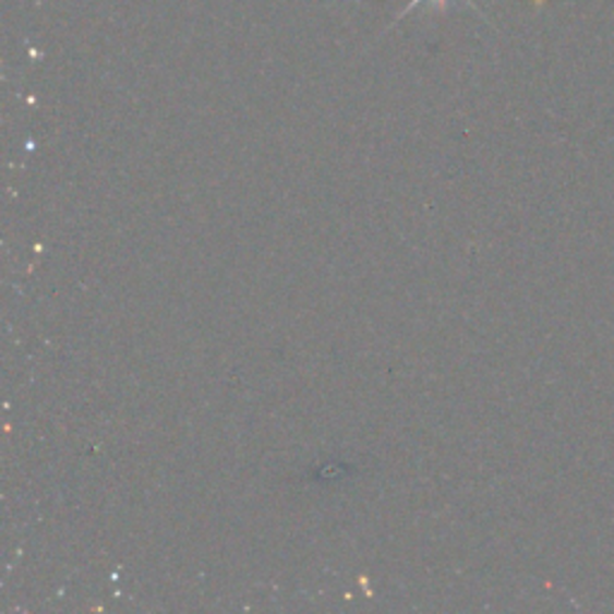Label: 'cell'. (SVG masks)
Masks as SVG:
<instances>
[{
	"label": "cell",
	"mask_w": 614,
	"mask_h": 614,
	"mask_svg": "<svg viewBox=\"0 0 614 614\" xmlns=\"http://www.w3.org/2000/svg\"><path fill=\"white\" fill-rule=\"evenodd\" d=\"M418 3H423V0H411V3H408V5H406V10H404V12H401V15H399V20H401L404 15H408V12H411V10H413V8L418 5ZM435 3L444 8V5H447V0H435ZM466 3H471V0H466ZM471 5H473V3H471ZM473 8H475V5H473Z\"/></svg>",
	"instance_id": "6da1fadb"
}]
</instances>
